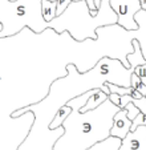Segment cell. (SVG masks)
I'll return each mask as SVG.
<instances>
[{
    "label": "cell",
    "instance_id": "6da1fadb",
    "mask_svg": "<svg viewBox=\"0 0 146 150\" xmlns=\"http://www.w3.org/2000/svg\"><path fill=\"white\" fill-rule=\"evenodd\" d=\"M92 93L93 89H90L64 104L72 112L62 122L64 134L55 141L52 150H89L110 137L113 117L121 108L105 100L93 110L80 113Z\"/></svg>",
    "mask_w": 146,
    "mask_h": 150
},
{
    "label": "cell",
    "instance_id": "5bb4252c",
    "mask_svg": "<svg viewBox=\"0 0 146 150\" xmlns=\"http://www.w3.org/2000/svg\"><path fill=\"white\" fill-rule=\"evenodd\" d=\"M124 109L126 110V116H128V118H129L130 121H133V120H134L135 117H137L138 114L141 113L140 109L135 108L134 104H132V102H129V104L125 105V108H124Z\"/></svg>",
    "mask_w": 146,
    "mask_h": 150
},
{
    "label": "cell",
    "instance_id": "7c38bea8",
    "mask_svg": "<svg viewBox=\"0 0 146 150\" xmlns=\"http://www.w3.org/2000/svg\"><path fill=\"white\" fill-rule=\"evenodd\" d=\"M70 112H72V109H70L69 106H67V105L60 106V109L56 112V114H55V117L52 118V121L49 122V130H55V129L61 126L62 122L65 121V118L70 114Z\"/></svg>",
    "mask_w": 146,
    "mask_h": 150
},
{
    "label": "cell",
    "instance_id": "277c9868",
    "mask_svg": "<svg viewBox=\"0 0 146 150\" xmlns=\"http://www.w3.org/2000/svg\"><path fill=\"white\" fill-rule=\"evenodd\" d=\"M109 88L110 93H114L120 96V108L124 109L125 105L132 102L134 104L135 108L140 109L141 113H146V97L138 93L137 91L132 88V86H120V85L112 84V82H105Z\"/></svg>",
    "mask_w": 146,
    "mask_h": 150
},
{
    "label": "cell",
    "instance_id": "9c48e42d",
    "mask_svg": "<svg viewBox=\"0 0 146 150\" xmlns=\"http://www.w3.org/2000/svg\"><path fill=\"white\" fill-rule=\"evenodd\" d=\"M130 44H132L133 52L132 53H128V56H126V60H128V62H129V67L130 68H137V67L146 64V60L143 59L142 51H141L140 42H138L137 40H132Z\"/></svg>",
    "mask_w": 146,
    "mask_h": 150
},
{
    "label": "cell",
    "instance_id": "4fadbf2b",
    "mask_svg": "<svg viewBox=\"0 0 146 150\" xmlns=\"http://www.w3.org/2000/svg\"><path fill=\"white\" fill-rule=\"evenodd\" d=\"M130 86H132L134 91H137L138 93H141L142 96L146 97V85L143 84L140 80V77H137L134 73H132V76H130Z\"/></svg>",
    "mask_w": 146,
    "mask_h": 150
},
{
    "label": "cell",
    "instance_id": "44dd1931",
    "mask_svg": "<svg viewBox=\"0 0 146 150\" xmlns=\"http://www.w3.org/2000/svg\"><path fill=\"white\" fill-rule=\"evenodd\" d=\"M49 1H56V0H49Z\"/></svg>",
    "mask_w": 146,
    "mask_h": 150
},
{
    "label": "cell",
    "instance_id": "3957f363",
    "mask_svg": "<svg viewBox=\"0 0 146 150\" xmlns=\"http://www.w3.org/2000/svg\"><path fill=\"white\" fill-rule=\"evenodd\" d=\"M112 9L117 15V25L124 31H137L138 24L135 23L134 16L141 11L140 0H110Z\"/></svg>",
    "mask_w": 146,
    "mask_h": 150
},
{
    "label": "cell",
    "instance_id": "ac0fdd59",
    "mask_svg": "<svg viewBox=\"0 0 146 150\" xmlns=\"http://www.w3.org/2000/svg\"><path fill=\"white\" fill-rule=\"evenodd\" d=\"M108 100H109L113 105H116V106H118V108H120V96H118V94L110 93L109 96H108Z\"/></svg>",
    "mask_w": 146,
    "mask_h": 150
},
{
    "label": "cell",
    "instance_id": "8fae6325",
    "mask_svg": "<svg viewBox=\"0 0 146 150\" xmlns=\"http://www.w3.org/2000/svg\"><path fill=\"white\" fill-rule=\"evenodd\" d=\"M41 16L47 24L56 19V1L49 0H41Z\"/></svg>",
    "mask_w": 146,
    "mask_h": 150
},
{
    "label": "cell",
    "instance_id": "30bf717a",
    "mask_svg": "<svg viewBox=\"0 0 146 150\" xmlns=\"http://www.w3.org/2000/svg\"><path fill=\"white\" fill-rule=\"evenodd\" d=\"M105 100H108V96L104 93V92L100 91L99 88L93 89L92 96H90L89 100L86 101L85 106H82V108L80 109V113H85V112L93 110V109H96L97 106H100V105H101L102 102L105 101Z\"/></svg>",
    "mask_w": 146,
    "mask_h": 150
},
{
    "label": "cell",
    "instance_id": "ba28073f",
    "mask_svg": "<svg viewBox=\"0 0 146 150\" xmlns=\"http://www.w3.org/2000/svg\"><path fill=\"white\" fill-rule=\"evenodd\" d=\"M134 20L135 23L138 24V29L137 31H128L130 32V41L132 40H137L140 42L143 59L146 60V11H142V9L138 11L134 16Z\"/></svg>",
    "mask_w": 146,
    "mask_h": 150
},
{
    "label": "cell",
    "instance_id": "5b68a950",
    "mask_svg": "<svg viewBox=\"0 0 146 150\" xmlns=\"http://www.w3.org/2000/svg\"><path fill=\"white\" fill-rule=\"evenodd\" d=\"M27 12V1L26 0H0V23H6V19H13V23H19L20 19L24 17Z\"/></svg>",
    "mask_w": 146,
    "mask_h": 150
},
{
    "label": "cell",
    "instance_id": "2e32d148",
    "mask_svg": "<svg viewBox=\"0 0 146 150\" xmlns=\"http://www.w3.org/2000/svg\"><path fill=\"white\" fill-rule=\"evenodd\" d=\"M70 3H72V0H56V15L57 16H60L61 13H64L65 9L69 7Z\"/></svg>",
    "mask_w": 146,
    "mask_h": 150
},
{
    "label": "cell",
    "instance_id": "7a4b0ae2",
    "mask_svg": "<svg viewBox=\"0 0 146 150\" xmlns=\"http://www.w3.org/2000/svg\"><path fill=\"white\" fill-rule=\"evenodd\" d=\"M109 1L110 0H101L96 16L90 15L85 0L77 3L72 1L64 13L48 24V28L55 29L57 33H62V31L67 29L77 42H82L85 39L96 40L99 37V28L117 24V15L112 9Z\"/></svg>",
    "mask_w": 146,
    "mask_h": 150
},
{
    "label": "cell",
    "instance_id": "9a60e30c",
    "mask_svg": "<svg viewBox=\"0 0 146 150\" xmlns=\"http://www.w3.org/2000/svg\"><path fill=\"white\" fill-rule=\"evenodd\" d=\"M138 126H146V113H140L134 120L132 121V127L130 132L135 130Z\"/></svg>",
    "mask_w": 146,
    "mask_h": 150
},
{
    "label": "cell",
    "instance_id": "8992f818",
    "mask_svg": "<svg viewBox=\"0 0 146 150\" xmlns=\"http://www.w3.org/2000/svg\"><path fill=\"white\" fill-rule=\"evenodd\" d=\"M117 150H146V126H138L135 130L129 132Z\"/></svg>",
    "mask_w": 146,
    "mask_h": 150
},
{
    "label": "cell",
    "instance_id": "d6986e66",
    "mask_svg": "<svg viewBox=\"0 0 146 150\" xmlns=\"http://www.w3.org/2000/svg\"><path fill=\"white\" fill-rule=\"evenodd\" d=\"M140 4H141V9L146 11V0H140Z\"/></svg>",
    "mask_w": 146,
    "mask_h": 150
},
{
    "label": "cell",
    "instance_id": "e0dca14e",
    "mask_svg": "<svg viewBox=\"0 0 146 150\" xmlns=\"http://www.w3.org/2000/svg\"><path fill=\"white\" fill-rule=\"evenodd\" d=\"M133 73L135 74L137 77H140V80L146 85V64L143 65H140L137 68H134V72Z\"/></svg>",
    "mask_w": 146,
    "mask_h": 150
},
{
    "label": "cell",
    "instance_id": "52a82bcc",
    "mask_svg": "<svg viewBox=\"0 0 146 150\" xmlns=\"http://www.w3.org/2000/svg\"><path fill=\"white\" fill-rule=\"evenodd\" d=\"M132 127V121L128 118L126 110L125 109H120L113 117V125L110 129V137L118 139H124L126 134L130 132Z\"/></svg>",
    "mask_w": 146,
    "mask_h": 150
},
{
    "label": "cell",
    "instance_id": "ffe728a7",
    "mask_svg": "<svg viewBox=\"0 0 146 150\" xmlns=\"http://www.w3.org/2000/svg\"><path fill=\"white\" fill-rule=\"evenodd\" d=\"M72 1H76V3H77V1H81V0H72Z\"/></svg>",
    "mask_w": 146,
    "mask_h": 150
}]
</instances>
